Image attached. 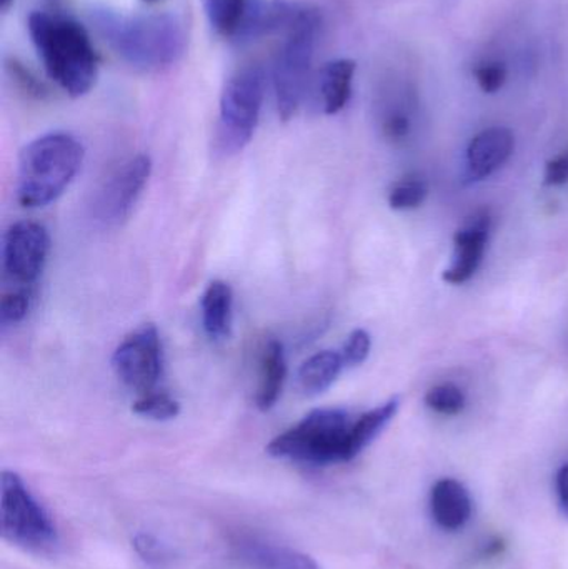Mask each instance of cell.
<instances>
[{
	"label": "cell",
	"instance_id": "cell-19",
	"mask_svg": "<svg viewBox=\"0 0 568 569\" xmlns=\"http://www.w3.org/2000/svg\"><path fill=\"white\" fill-rule=\"evenodd\" d=\"M346 361L342 353L333 350H323L312 355L309 360L303 361L299 370L300 390L307 397H317L329 390L336 383L339 375L342 373Z\"/></svg>",
	"mask_w": 568,
	"mask_h": 569
},
{
	"label": "cell",
	"instance_id": "cell-18",
	"mask_svg": "<svg viewBox=\"0 0 568 569\" xmlns=\"http://www.w3.org/2000/svg\"><path fill=\"white\" fill-rule=\"evenodd\" d=\"M287 378V361L283 345L270 338L260 353V380L257 388L256 407L260 411H269L276 407L282 395Z\"/></svg>",
	"mask_w": 568,
	"mask_h": 569
},
{
	"label": "cell",
	"instance_id": "cell-24",
	"mask_svg": "<svg viewBox=\"0 0 568 569\" xmlns=\"http://www.w3.org/2000/svg\"><path fill=\"white\" fill-rule=\"evenodd\" d=\"M426 403L436 413L454 417L466 408L467 398L457 385L440 383L427 391Z\"/></svg>",
	"mask_w": 568,
	"mask_h": 569
},
{
	"label": "cell",
	"instance_id": "cell-25",
	"mask_svg": "<svg viewBox=\"0 0 568 569\" xmlns=\"http://www.w3.org/2000/svg\"><path fill=\"white\" fill-rule=\"evenodd\" d=\"M32 288H17V290L7 291L0 300V321L3 327L17 325L29 313L32 305Z\"/></svg>",
	"mask_w": 568,
	"mask_h": 569
},
{
	"label": "cell",
	"instance_id": "cell-22",
	"mask_svg": "<svg viewBox=\"0 0 568 569\" xmlns=\"http://www.w3.org/2000/svg\"><path fill=\"white\" fill-rule=\"evenodd\" d=\"M132 411L139 417L149 418V420L169 421L179 417L180 403L167 391L156 390L140 395L133 401Z\"/></svg>",
	"mask_w": 568,
	"mask_h": 569
},
{
	"label": "cell",
	"instance_id": "cell-11",
	"mask_svg": "<svg viewBox=\"0 0 568 569\" xmlns=\"http://www.w3.org/2000/svg\"><path fill=\"white\" fill-rule=\"evenodd\" d=\"M492 220L487 212H479L454 237V257L444 280L450 284L469 282L486 256Z\"/></svg>",
	"mask_w": 568,
	"mask_h": 569
},
{
	"label": "cell",
	"instance_id": "cell-27",
	"mask_svg": "<svg viewBox=\"0 0 568 569\" xmlns=\"http://www.w3.org/2000/svg\"><path fill=\"white\" fill-rule=\"evenodd\" d=\"M474 77L484 93H497L506 86L509 72H507L506 63L500 60H486L476 66Z\"/></svg>",
	"mask_w": 568,
	"mask_h": 569
},
{
	"label": "cell",
	"instance_id": "cell-15",
	"mask_svg": "<svg viewBox=\"0 0 568 569\" xmlns=\"http://www.w3.org/2000/svg\"><path fill=\"white\" fill-rule=\"evenodd\" d=\"M434 520L442 530H462L472 517V498L459 481L452 478L437 481L430 493Z\"/></svg>",
	"mask_w": 568,
	"mask_h": 569
},
{
	"label": "cell",
	"instance_id": "cell-34",
	"mask_svg": "<svg viewBox=\"0 0 568 569\" xmlns=\"http://www.w3.org/2000/svg\"><path fill=\"white\" fill-rule=\"evenodd\" d=\"M143 2H156V0H143Z\"/></svg>",
	"mask_w": 568,
	"mask_h": 569
},
{
	"label": "cell",
	"instance_id": "cell-13",
	"mask_svg": "<svg viewBox=\"0 0 568 569\" xmlns=\"http://www.w3.org/2000/svg\"><path fill=\"white\" fill-rule=\"evenodd\" d=\"M514 147H516V139L506 127H490L477 133L467 149V180L479 182L492 176L510 159Z\"/></svg>",
	"mask_w": 568,
	"mask_h": 569
},
{
	"label": "cell",
	"instance_id": "cell-7",
	"mask_svg": "<svg viewBox=\"0 0 568 569\" xmlns=\"http://www.w3.org/2000/svg\"><path fill=\"white\" fill-rule=\"evenodd\" d=\"M266 97V72L260 66H246L233 72L220 97L217 143L223 153L246 149L256 133Z\"/></svg>",
	"mask_w": 568,
	"mask_h": 569
},
{
	"label": "cell",
	"instance_id": "cell-26",
	"mask_svg": "<svg viewBox=\"0 0 568 569\" xmlns=\"http://www.w3.org/2000/svg\"><path fill=\"white\" fill-rule=\"evenodd\" d=\"M133 550L149 568L162 569L169 563V550L152 533H137L132 540Z\"/></svg>",
	"mask_w": 568,
	"mask_h": 569
},
{
	"label": "cell",
	"instance_id": "cell-20",
	"mask_svg": "<svg viewBox=\"0 0 568 569\" xmlns=\"http://www.w3.org/2000/svg\"><path fill=\"white\" fill-rule=\"evenodd\" d=\"M399 398H392L387 403L360 415L359 418L353 420L352 427V447L356 457H359L380 433L383 428L392 421L399 411Z\"/></svg>",
	"mask_w": 568,
	"mask_h": 569
},
{
	"label": "cell",
	"instance_id": "cell-10",
	"mask_svg": "<svg viewBox=\"0 0 568 569\" xmlns=\"http://www.w3.org/2000/svg\"><path fill=\"white\" fill-rule=\"evenodd\" d=\"M152 173L149 156H137L123 163L100 190L96 213L106 226H120L129 219Z\"/></svg>",
	"mask_w": 568,
	"mask_h": 569
},
{
	"label": "cell",
	"instance_id": "cell-33",
	"mask_svg": "<svg viewBox=\"0 0 568 569\" xmlns=\"http://www.w3.org/2000/svg\"><path fill=\"white\" fill-rule=\"evenodd\" d=\"M12 3L13 0H0V9H2V12H7Z\"/></svg>",
	"mask_w": 568,
	"mask_h": 569
},
{
	"label": "cell",
	"instance_id": "cell-30",
	"mask_svg": "<svg viewBox=\"0 0 568 569\" xmlns=\"http://www.w3.org/2000/svg\"><path fill=\"white\" fill-rule=\"evenodd\" d=\"M410 129H412L410 117L402 110H396L383 119L382 133L390 142H402L409 137Z\"/></svg>",
	"mask_w": 568,
	"mask_h": 569
},
{
	"label": "cell",
	"instance_id": "cell-2",
	"mask_svg": "<svg viewBox=\"0 0 568 569\" xmlns=\"http://www.w3.org/2000/svg\"><path fill=\"white\" fill-rule=\"evenodd\" d=\"M27 29L47 73L63 92L77 99L92 90L99 77V57L79 22L36 10Z\"/></svg>",
	"mask_w": 568,
	"mask_h": 569
},
{
	"label": "cell",
	"instance_id": "cell-1",
	"mask_svg": "<svg viewBox=\"0 0 568 569\" xmlns=\"http://www.w3.org/2000/svg\"><path fill=\"white\" fill-rule=\"evenodd\" d=\"M92 23L123 62L143 72L167 69L186 52V22L177 13L127 16L102 7L92 10Z\"/></svg>",
	"mask_w": 568,
	"mask_h": 569
},
{
	"label": "cell",
	"instance_id": "cell-17",
	"mask_svg": "<svg viewBox=\"0 0 568 569\" xmlns=\"http://www.w3.org/2000/svg\"><path fill=\"white\" fill-rule=\"evenodd\" d=\"M202 327L210 340H226L232 333L233 291L229 283L213 280L200 297Z\"/></svg>",
	"mask_w": 568,
	"mask_h": 569
},
{
	"label": "cell",
	"instance_id": "cell-9",
	"mask_svg": "<svg viewBox=\"0 0 568 569\" xmlns=\"http://www.w3.org/2000/svg\"><path fill=\"white\" fill-rule=\"evenodd\" d=\"M50 252V236L39 222L12 223L3 233V276L19 288H32L42 276Z\"/></svg>",
	"mask_w": 568,
	"mask_h": 569
},
{
	"label": "cell",
	"instance_id": "cell-4",
	"mask_svg": "<svg viewBox=\"0 0 568 569\" xmlns=\"http://www.w3.org/2000/svg\"><path fill=\"white\" fill-rule=\"evenodd\" d=\"M353 420L340 408L310 411L299 423L267 445V453L279 460L309 467H330L353 460Z\"/></svg>",
	"mask_w": 568,
	"mask_h": 569
},
{
	"label": "cell",
	"instance_id": "cell-31",
	"mask_svg": "<svg viewBox=\"0 0 568 569\" xmlns=\"http://www.w3.org/2000/svg\"><path fill=\"white\" fill-rule=\"evenodd\" d=\"M546 183L550 187H560L568 183V149L547 162Z\"/></svg>",
	"mask_w": 568,
	"mask_h": 569
},
{
	"label": "cell",
	"instance_id": "cell-21",
	"mask_svg": "<svg viewBox=\"0 0 568 569\" xmlns=\"http://www.w3.org/2000/svg\"><path fill=\"white\" fill-rule=\"evenodd\" d=\"M247 0H203L210 26L219 36L233 37L242 19Z\"/></svg>",
	"mask_w": 568,
	"mask_h": 569
},
{
	"label": "cell",
	"instance_id": "cell-16",
	"mask_svg": "<svg viewBox=\"0 0 568 569\" xmlns=\"http://www.w3.org/2000/svg\"><path fill=\"white\" fill-rule=\"evenodd\" d=\"M357 63L350 59L327 62L317 77V93L327 116H336L349 103L352 96Z\"/></svg>",
	"mask_w": 568,
	"mask_h": 569
},
{
	"label": "cell",
	"instance_id": "cell-14",
	"mask_svg": "<svg viewBox=\"0 0 568 569\" xmlns=\"http://www.w3.org/2000/svg\"><path fill=\"white\" fill-rule=\"evenodd\" d=\"M300 9L283 0H247L242 19L237 27L239 40H256L277 30H287L292 26Z\"/></svg>",
	"mask_w": 568,
	"mask_h": 569
},
{
	"label": "cell",
	"instance_id": "cell-28",
	"mask_svg": "<svg viewBox=\"0 0 568 569\" xmlns=\"http://www.w3.org/2000/svg\"><path fill=\"white\" fill-rule=\"evenodd\" d=\"M370 348H372V340L370 335L362 328H357L347 338L343 345L342 357L346 361V367H359L363 361L369 358Z\"/></svg>",
	"mask_w": 568,
	"mask_h": 569
},
{
	"label": "cell",
	"instance_id": "cell-32",
	"mask_svg": "<svg viewBox=\"0 0 568 569\" xmlns=\"http://www.w3.org/2000/svg\"><path fill=\"white\" fill-rule=\"evenodd\" d=\"M557 495H559L560 508L568 518V463L564 465L557 475Z\"/></svg>",
	"mask_w": 568,
	"mask_h": 569
},
{
	"label": "cell",
	"instance_id": "cell-23",
	"mask_svg": "<svg viewBox=\"0 0 568 569\" xmlns=\"http://www.w3.org/2000/svg\"><path fill=\"white\" fill-rule=\"evenodd\" d=\"M429 196V186L420 177H407L392 187L389 193V206L393 210H413L422 206Z\"/></svg>",
	"mask_w": 568,
	"mask_h": 569
},
{
	"label": "cell",
	"instance_id": "cell-12",
	"mask_svg": "<svg viewBox=\"0 0 568 569\" xmlns=\"http://www.w3.org/2000/svg\"><path fill=\"white\" fill-rule=\"evenodd\" d=\"M232 551L237 560L249 569H322L303 551L252 535L233 538Z\"/></svg>",
	"mask_w": 568,
	"mask_h": 569
},
{
	"label": "cell",
	"instance_id": "cell-8",
	"mask_svg": "<svg viewBox=\"0 0 568 569\" xmlns=\"http://www.w3.org/2000/svg\"><path fill=\"white\" fill-rule=\"evenodd\" d=\"M117 378L139 395L157 390L163 375V350L156 325L147 323L123 338L112 355Z\"/></svg>",
	"mask_w": 568,
	"mask_h": 569
},
{
	"label": "cell",
	"instance_id": "cell-6",
	"mask_svg": "<svg viewBox=\"0 0 568 569\" xmlns=\"http://www.w3.org/2000/svg\"><path fill=\"white\" fill-rule=\"evenodd\" d=\"M319 33V16L312 10L300 9L277 53L273 67V90L277 109L283 122L292 119L302 106L309 87L310 66Z\"/></svg>",
	"mask_w": 568,
	"mask_h": 569
},
{
	"label": "cell",
	"instance_id": "cell-3",
	"mask_svg": "<svg viewBox=\"0 0 568 569\" xmlns=\"http://www.w3.org/2000/svg\"><path fill=\"white\" fill-rule=\"evenodd\" d=\"M83 146L67 132H50L27 143L20 152L17 200L23 209L56 202L76 179Z\"/></svg>",
	"mask_w": 568,
	"mask_h": 569
},
{
	"label": "cell",
	"instance_id": "cell-5",
	"mask_svg": "<svg viewBox=\"0 0 568 569\" xmlns=\"http://www.w3.org/2000/svg\"><path fill=\"white\" fill-rule=\"evenodd\" d=\"M0 531L29 553L52 555L60 547L56 521L16 471L3 470L0 478Z\"/></svg>",
	"mask_w": 568,
	"mask_h": 569
},
{
	"label": "cell",
	"instance_id": "cell-29",
	"mask_svg": "<svg viewBox=\"0 0 568 569\" xmlns=\"http://www.w3.org/2000/svg\"><path fill=\"white\" fill-rule=\"evenodd\" d=\"M7 69H9L10 76L16 80L17 86L20 87L22 92H26L27 96L33 97V99H46L49 96V90L47 87L30 72L29 69L22 66V63L17 62L16 59H10L7 62Z\"/></svg>",
	"mask_w": 568,
	"mask_h": 569
}]
</instances>
